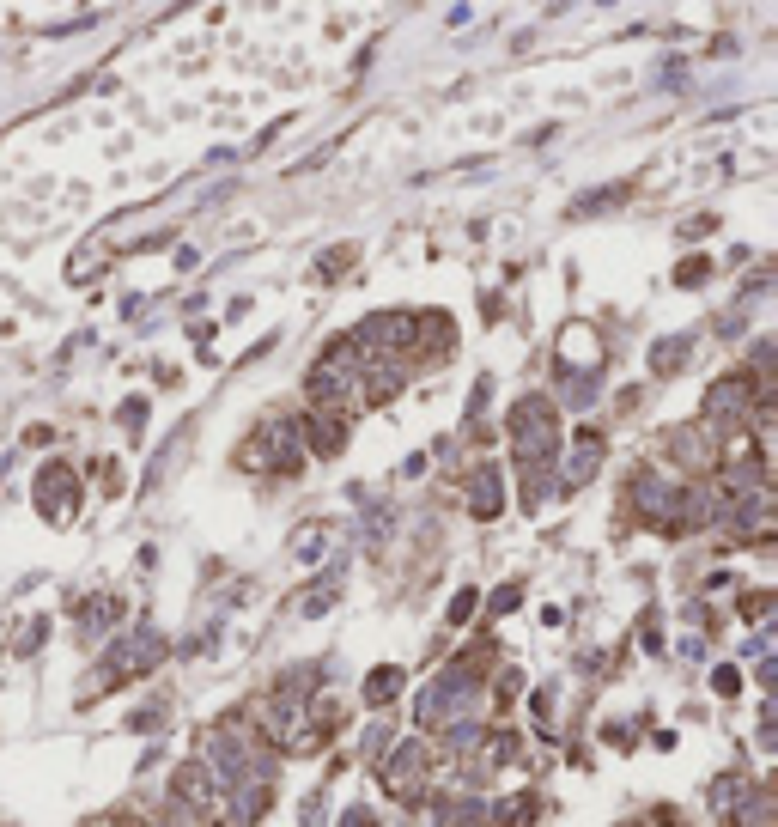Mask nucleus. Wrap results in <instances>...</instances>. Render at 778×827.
<instances>
[{
    "instance_id": "nucleus-11",
    "label": "nucleus",
    "mask_w": 778,
    "mask_h": 827,
    "mask_svg": "<svg viewBox=\"0 0 778 827\" xmlns=\"http://www.w3.org/2000/svg\"><path fill=\"white\" fill-rule=\"evenodd\" d=\"M469 511L481 517V523H493L499 511H505V475L487 463V469H475L469 475Z\"/></svg>"
},
{
    "instance_id": "nucleus-8",
    "label": "nucleus",
    "mask_w": 778,
    "mask_h": 827,
    "mask_svg": "<svg viewBox=\"0 0 778 827\" xmlns=\"http://www.w3.org/2000/svg\"><path fill=\"white\" fill-rule=\"evenodd\" d=\"M73 505H80V481H73L67 463H49V469L37 475V511H43L49 523H67Z\"/></svg>"
},
{
    "instance_id": "nucleus-26",
    "label": "nucleus",
    "mask_w": 778,
    "mask_h": 827,
    "mask_svg": "<svg viewBox=\"0 0 778 827\" xmlns=\"http://www.w3.org/2000/svg\"><path fill=\"white\" fill-rule=\"evenodd\" d=\"M517 603H523V590H517V584H505V590L493 596V603H487V615H511Z\"/></svg>"
},
{
    "instance_id": "nucleus-3",
    "label": "nucleus",
    "mask_w": 778,
    "mask_h": 827,
    "mask_svg": "<svg viewBox=\"0 0 778 827\" xmlns=\"http://www.w3.org/2000/svg\"><path fill=\"white\" fill-rule=\"evenodd\" d=\"M511 444H517V463H554L560 457V420L548 396H523L511 408Z\"/></svg>"
},
{
    "instance_id": "nucleus-10",
    "label": "nucleus",
    "mask_w": 778,
    "mask_h": 827,
    "mask_svg": "<svg viewBox=\"0 0 778 827\" xmlns=\"http://www.w3.org/2000/svg\"><path fill=\"white\" fill-rule=\"evenodd\" d=\"M602 457H608V438H602V432H578V438H572V457H566V487L596 481Z\"/></svg>"
},
{
    "instance_id": "nucleus-23",
    "label": "nucleus",
    "mask_w": 778,
    "mask_h": 827,
    "mask_svg": "<svg viewBox=\"0 0 778 827\" xmlns=\"http://www.w3.org/2000/svg\"><path fill=\"white\" fill-rule=\"evenodd\" d=\"M475 609H481V590H456V596H450V627H469Z\"/></svg>"
},
{
    "instance_id": "nucleus-14",
    "label": "nucleus",
    "mask_w": 778,
    "mask_h": 827,
    "mask_svg": "<svg viewBox=\"0 0 778 827\" xmlns=\"http://www.w3.org/2000/svg\"><path fill=\"white\" fill-rule=\"evenodd\" d=\"M517 475H523V511L535 517L554 499V463H517Z\"/></svg>"
},
{
    "instance_id": "nucleus-30",
    "label": "nucleus",
    "mask_w": 778,
    "mask_h": 827,
    "mask_svg": "<svg viewBox=\"0 0 778 827\" xmlns=\"http://www.w3.org/2000/svg\"><path fill=\"white\" fill-rule=\"evenodd\" d=\"M140 414H146V402H140V396H134V402H122V426H128V432L140 426Z\"/></svg>"
},
{
    "instance_id": "nucleus-13",
    "label": "nucleus",
    "mask_w": 778,
    "mask_h": 827,
    "mask_svg": "<svg viewBox=\"0 0 778 827\" xmlns=\"http://www.w3.org/2000/svg\"><path fill=\"white\" fill-rule=\"evenodd\" d=\"M335 603H341V560H335V566H329L317 584H310V590L298 596V621H323Z\"/></svg>"
},
{
    "instance_id": "nucleus-29",
    "label": "nucleus",
    "mask_w": 778,
    "mask_h": 827,
    "mask_svg": "<svg viewBox=\"0 0 778 827\" xmlns=\"http://www.w3.org/2000/svg\"><path fill=\"white\" fill-rule=\"evenodd\" d=\"M304 827H323V791L304 797Z\"/></svg>"
},
{
    "instance_id": "nucleus-25",
    "label": "nucleus",
    "mask_w": 778,
    "mask_h": 827,
    "mask_svg": "<svg viewBox=\"0 0 778 827\" xmlns=\"http://www.w3.org/2000/svg\"><path fill=\"white\" fill-rule=\"evenodd\" d=\"M706 274H712V262H706V256H687V262L675 268V280H681V286H706Z\"/></svg>"
},
{
    "instance_id": "nucleus-5",
    "label": "nucleus",
    "mask_w": 778,
    "mask_h": 827,
    "mask_svg": "<svg viewBox=\"0 0 778 827\" xmlns=\"http://www.w3.org/2000/svg\"><path fill=\"white\" fill-rule=\"evenodd\" d=\"M171 797H177V809H183L189 821H195V815H201V821H207V815H219V821H225V797H231V791H225V785L207 773V761L195 755L189 767H177V779H171Z\"/></svg>"
},
{
    "instance_id": "nucleus-16",
    "label": "nucleus",
    "mask_w": 778,
    "mask_h": 827,
    "mask_svg": "<svg viewBox=\"0 0 778 827\" xmlns=\"http://www.w3.org/2000/svg\"><path fill=\"white\" fill-rule=\"evenodd\" d=\"M402 682H408V675H402L396 663H383V669H371V675H365V706H377V712H383L389 700L402 694Z\"/></svg>"
},
{
    "instance_id": "nucleus-4",
    "label": "nucleus",
    "mask_w": 778,
    "mask_h": 827,
    "mask_svg": "<svg viewBox=\"0 0 778 827\" xmlns=\"http://www.w3.org/2000/svg\"><path fill=\"white\" fill-rule=\"evenodd\" d=\"M238 469H256V475H298V426H256L250 444L238 450Z\"/></svg>"
},
{
    "instance_id": "nucleus-12",
    "label": "nucleus",
    "mask_w": 778,
    "mask_h": 827,
    "mask_svg": "<svg viewBox=\"0 0 778 827\" xmlns=\"http://www.w3.org/2000/svg\"><path fill=\"white\" fill-rule=\"evenodd\" d=\"M189 438H195V420H183L165 444H159V457H152L146 463V493H159L165 481H171V469H177V457H183V450H189Z\"/></svg>"
},
{
    "instance_id": "nucleus-7",
    "label": "nucleus",
    "mask_w": 778,
    "mask_h": 827,
    "mask_svg": "<svg viewBox=\"0 0 778 827\" xmlns=\"http://www.w3.org/2000/svg\"><path fill=\"white\" fill-rule=\"evenodd\" d=\"M663 450L687 469V475H712L718 469V444H712V426L699 420V426H675L669 438H663Z\"/></svg>"
},
{
    "instance_id": "nucleus-17",
    "label": "nucleus",
    "mask_w": 778,
    "mask_h": 827,
    "mask_svg": "<svg viewBox=\"0 0 778 827\" xmlns=\"http://www.w3.org/2000/svg\"><path fill=\"white\" fill-rule=\"evenodd\" d=\"M633 195V183H608V189H590V195H578L572 201V219H584V213H608V207H620Z\"/></svg>"
},
{
    "instance_id": "nucleus-6",
    "label": "nucleus",
    "mask_w": 778,
    "mask_h": 827,
    "mask_svg": "<svg viewBox=\"0 0 778 827\" xmlns=\"http://www.w3.org/2000/svg\"><path fill=\"white\" fill-rule=\"evenodd\" d=\"M627 493H633V511L645 517V523H657V530H669L675 536V481H663L657 469H639L633 481H627Z\"/></svg>"
},
{
    "instance_id": "nucleus-22",
    "label": "nucleus",
    "mask_w": 778,
    "mask_h": 827,
    "mask_svg": "<svg viewBox=\"0 0 778 827\" xmlns=\"http://www.w3.org/2000/svg\"><path fill=\"white\" fill-rule=\"evenodd\" d=\"M323 548H329V530H323V523H310V530L292 542V554H298V560H323Z\"/></svg>"
},
{
    "instance_id": "nucleus-1",
    "label": "nucleus",
    "mask_w": 778,
    "mask_h": 827,
    "mask_svg": "<svg viewBox=\"0 0 778 827\" xmlns=\"http://www.w3.org/2000/svg\"><path fill=\"white\" fill-rule=\"evenodd\" d=\"M487 651H469L438 669V682L414 700V724L420 730H444L456 718H481V700H487Z\"/></svg>"
},
{
    "instance_id": "nucleus-15",
    "label": "nucleus",
    "mask_w": 778,
    "mask_h": 827,
    "mask_svg": "<svg viewBox=\"0 0 778 827\" xmlns=\"http://www.w3.org/2000/svg\"><path fill=\"white\" fill-rule=\"evenodd\" d=\"M687 359H693V341H687V335H663V341L651 347V378H675Z\"/></svg>"
},
{
    "instance_id": "nucleus-24",
    "label": "nucleus",
    "mask_w": 778,
    "mask_h": 827,
    "mask_svg": "<svg viewBox=\"0 0 778 827\" xmlns=\"http://www.w3.org/2000/svg\"><path fill=\"white\" fill-rule=\"evenodd\" d=\"M43 639H49V621H31V627H25V633L13 639V657H31V651H37Z\"/></svg>"
},
{
    "instance_id": "nucleus-19",
    "label": "nucleus",
    "mask_w": 778,
    "mask_h": 827,
    "mask_svg": "<svg viewBox=\"0 0 778 827\" xmlns=\"http://www.w3.org/2000/svg\"><path fill=\"white\" fill-rule=\"evenodd\" d=\"M742 797H748V779H742V773H730V779H718V785H712V809H718V815H730Z\"/></svg>"
},
{
    "instance_id": "nucleus-27",
    "label": "nucleus",
    "mask_w": 778,
    "mask_h": 827,
    "mask_svg": "<svg viewBox=\"0 0 778 827\" xmlns=\"http://www.w3.org/2000/svg\"><path fill=\"white\" fill-rule=\"evenodd\" d=\"M766 609H772V596H766V590H754V596H742V615H748V621H760Z\"/></svg>"
},
{
    "instance_id": "nucleus-21",
    "label": "nucleus",
    "mask_w": 778,
    "mask_h": 827,
    "mask_svg": "<svg viewBox=\"0 0 778 827\" xmlns=\"http://www.w3.org/2000/svg\"><path fill=\"white\" fill-rule=\"evenodd\" d=\"M353 244H335V250H323V262H317V280H335V274H347L353 268Z\"/></svg>"
},
{
    "instance_id": "nucleus-28",
    "label": "nucleus",
    "mask_w": 778,
    "mask_h": 827,
    "mask_svg": "<svg viewBox=\"0 0 778 827\" xmlns=\"http://www.w3.org/2000/svg\"><path fill=\"white\" fill-rule=\"evenodd\" d=\"M712 688H718V694H736V688H742V675H736V663H724V669L712 675Z\"/></svg>"
},
{
    "instance_id": "nucleus-2",
    "label": "nucleus",
    "mask_w": 778,
    "mask_h": 827,
    "mask_svg": "<svg viewBox=\"0 0 778 827\" xmlns=\"http://www.w3.org/2000/svg\"><path fill=\"white\" fill-rule=\"evenodd\" d=\"M377 779H383V791L396 797V803H426V791H432V742H426V736L396 742V748L377 761Z\"/></svg>"
},
{
    "instance_id": "nucleus-18",
    "label": "nucleus",
    "mask_w": 778,
    "mask_h": 827,
    "mask_svg": "<svg viewBox=\"0 0 778 827\" xmlns=\"http://www.w3.org/2000/svg\"><path fill=\"white\" fill-rule=\"evenodd\" d=\"M80 615H86V633H110L116 615H122V596H98V603H86Z\"/></svg>"
},
{
    "instance_id": "nucleus-20",
    "label": "nucleus",
    "mask_w": 778,
    "mask_h": 827,
    "mask_svg": "<svg viewBox=\"0 0 778 827\" xmlns=\"http://www.w3.org/2000/svg\"><path fill=\"white\" fill-rule=\"evenodd\" d=\"M560 390H566L572 408H590V402H596V371H566V384H560Z\"/></svg>"
},
{
    "instance_id": "nucleus-9",
    "label": "nucleus",
    "mask_w": 778,
    "mask_h": 827,
    "mask_svg": "<svg viewBox=\"0 0 778 827\" xmlns=\"http://www.w3.org/2000/svg\"><path fill=\"white\" fill-rule=\"evenodd\" d=\"M298 438L317 450V457H341V450H347V414H341V408H317V414L298 426Z\"/></svg>"
}]
</instances>
